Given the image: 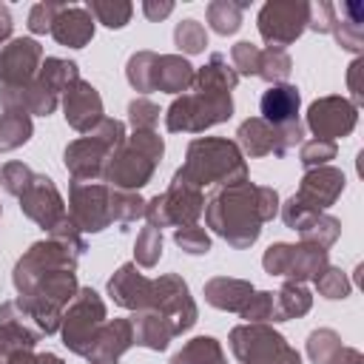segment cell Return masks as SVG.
<instances>
[{
    "label": "cell",
    "instance_id": "cell-1",
    "mask_svg": "<svg viewBox=\"0 0 364 364\" xmlns=\"http://www.w3.org/2000/svg\"><path fill=\"white\" fill-rule=\"evenodd\" d=\"M11 284L20 307L28 313L40 336L60 333L63 310L77 296V256L54 239L34 242L14 264Z\"/></svg>",
    "mask_w": 364,
    "mask_h": 364
},
{
    "label": "cell",
    "instance_id": "cell-2",
    "mask_svg": "<svg viewBox=\"0 0 364 364\" xmlns=\"http://www.w3.org/2000/svg\"><path fill=\"white\" fill-rule=\"evenodd\" d=\"M205 225L230 247L245 250L262 236V225L279 213V193L250 179L213 188L205 199Z\"/></svg>",
    "mask_w": 364,
    "mask_h": 364
},
{
    "label": "cell",
    "instance_id": "cell-3",
    "mask_svg": "<svg viewBox=\"0 0 364 364\" xmlns=\"http://www.w3.org/2000/svg\"><path fill=\"white\" fill-rule=\"evenodd\" d=\"M173 179L193 185L199 191L216 185H233L247 179V162L239 151V145L233 139L225 136H196L188 151H185V162L176 168Z\"/></svg>",
    "mask_w": 364,
    "mask_h": 364
},
{
    "label": "cell",
    "instance_id": "cell-4",
    "mask_svg": "<svg viewBox=\"0 0 364 364\" xmlns=\"http://www.w3.org/2000/svg\"><path fill=\"white\" fill-rule=\"evenodd\" d=\"M162 154H165V139L156 131H134L108 156L102 168V182L117 191H139L151 182Z\"/></svg>",
    "mask_w": 364,
    "mask_h": 364
},
{
    "label": "cell",
    "instance_id": "cell-5",
    "mask_svg": "<svg viewBox=\"0 0 364 364\" xmlns=\"http://www.w3.org/2000/svg\"><path fill=\"white\" fill-rule=\"evenodd\" d=\"M122 139H125V122L105 117L94 131H88L80 139L65 145V151H63L65 171L71 173V179H80V182L102 179V168H105L108 156L122 145Z\"/></svg>",
    "mask_w": 364,
    "mask_h": 364
},
{
    "label": "cell",
    "instance_id": "cell-6",
    "mask_svg": "<svg viewBox=\"0 0 364 364\" xmlns=\"http://www.w3.org/2000/svg\"><path fill=\"white\" fill-rule=\"evenodd\" d=\"M233 117V97L230 94H202L188 91L179 94L165 111V128L171 134H202L219 122Z\"/></svg>",
    "mask_w": 364,
    "mask_h": 364
},
{
    "label": "cell",
    "instance_id": "cell-7",
    "mask_svg": "<svg viewBox=\"0 0 364 364\" xmlns=\"http://www.w3.org/2000/svg\"><path fill=\"white\" fill-rule=\"evenodd\" d=\"M105 321H108V313H105L102 296L94 287H80L71 304L63 310V321H60V336L68 353L88 358Z\"/></svg>",
    "mask_w": 364,
    "mask_h": 364
},
{
    "label": "cell",
    "instance_id": "cell-8",
    "mask_svg": "<svg viewBox=\"0 0 364 364\" xmlns=\"http://www.w3.org/2000/svg\"><path fill=\"white\" fill-rule=\"evenodd\" d=\"M239 364H301L299 350L270 324H239L228 336Z\"/></svg>",
    "mask_w": 364,
    "mask_h": 364
},
{
    "label": "cell",
    "instance_id": "cell-9",
    "mask_svg": "<svg viewBox=\"0 0 364 364\" xmlns=\"http://www.w3.org/2000/svg\"><path fill=\"white\" fill-rule=\"evenodd\" d=\"M202 210H205V191H199L193 185H185V182L171 176V185L162 193L145 199L142 219L156 230L185 228V225H199Z\"/></svg>",
    "mask_w": 364,
    "mask_h": 364
},
{
    "label": "cell",
    "instance_id": "cell-10",
    "mask_svg": "<svg viewBox=\"0 0 364 364\" xmlns=\"http://www.w3.org/2000/svg\"><path fill=\"white\" fill-rule=\"evenodd\" d=\"M148 310L159 313L168 321L173 338L182 336V333H188L199 321V307H196V301L191 296L188 282L179 273H165V276L154 279L151 307Z\"/></svg>",
    "mask_w": 364,
    "mask_h": 364
},
{
    "label": "cell",
    "instance_id": "cell-11",
    "mask_svg": "<svg viewBox=\"0 0 364 364\" xmlns=\"http://www.w3.org/2000/svg\"><path fill=\"white\" fill-rule=\"evenodd\" d=\"M310 6L307 0H270L259 9L256 17V28L262 34V40L273 48H284L290 43H296L304 31H307V20H310Z\"/></svg>",
    "mask_w": 364,
    "mask_h": 364
},
{
    "label": "cell",
    "instance_id": "cell-12",
    "mask_svg": "<svg viewBox=\"0 0 364 364\" xmlns=\"http://www.w3.org/2000/svg\"><path fill=\"white\" fill-rule=\"evenodd\" d=\"M111 188L105 182H80L68 185V219L80 228V233H102L111 228Z\"/></svg>",
    "mask_w": 364,
    "mask_h": 364
},
{
    "label": "cell",
    "instance_id": "cell-13",
    "mask_svg": "<svg viewBox=\"0 0 364 364\" xmlns=\"http://www.w3.org/2000/svg\"><path fill=\"white\" fill-rule=\"evenodd\" d=\"M355 122H358V108L347 97H338V94L318 97L307 108V128L316 134V139L336 142L341 136H350Z\"/></svg>",
    "mask_w": 364,
    "mask_h": 364
},
{
    "label": "cell",
    "instance_id": "cell-14",
    "mask_svg": "<svg viewBox=\"0 0 364 364\" xmlns=\"http://www.w3.org/2000/svg\"><path fill=\"white\" fill-rule=\"evenodd\" d=\"M17 199H20L23 216L31 219V222H34L37 228H43L46 233H48L60 219H65V213H68V210H65V199L60 196L54 179L46 176V173H34L31 185H28Z\"/></svg>",
    "mask_w": 364,
    "mask_h": 364
},
{
    "label": "cell",
    "instance_id": "cell-15",
    "mask_svg": "<svg viewBox=\"0 0 364 364\" xmlns=\"http://www.w3.org/2000/svg\"><path fill=\"white\" fill-rule=\"evenodd\" d=\"M347 188V176L341 168L333 165H321V168H310L304 171L299 191L293 193V199L310 210V213H324L330 205H336V199L344 193Z\"/></svg>",
    "mask_w": 364,
    "mask_h": 364
},
{
    "label": "cell",
    "instance_id": "cell-16",
    "mask_svg": "<svg viewBox=\"0 0 364 364\" xmlns=\"http://www.w3.org/2000/svg\"><path fill=\"white\" fill-rule=\"evenodd\" d=\"M43 63V46L34 37H11L0 48V85L20 88L31 82Z\"/></svg>",
    "mask_w": 364,
    "mask_h": 364
},
{
    "label": "cell",
    "instance_id": "cell-17",
    "mask_svg": "<svg viewBox=\"0 0 364 364\" xmlns=\"http://www.w3.org/2000/svg\"><path fill=\"white\" fill-rule=\"evenodd\" d=\"M60 105H63L65 122H68L77 134H88V131H94V128L105 119V108H102L100 91H97L88 80H82V77L63 94Z\"/></svg>",
    "mask_w": 364,
    "mask_h": 364
},
{
    "label": "cell",
    "instance_id": "cell-18",
    "mask_svg": "<svg viewBox=\"0 0 364 364\" xmlns=\"http://www.w3.org/2000/svg\"><path fill=\"white\" fill-rule=\"evenodd\" d=\"M108 296L114 299L117 307L122 310H148L151 307V290H154V279H148L145 273L136 270L134 262H125L114 270V276L108 279Z\"/></svg>",
    "mask_w": 364,
    "mask_h": 364
},
{
    "label": "cell",
    "instance_id": "cell-19",
    "mask_svg": "<svg viewBox=\"0 0 364 364\" xmlns=\"http://www.w3.org/2000/svg\"><path fill=\"white\" fill-rule=\"evenodd\" d=\"M57 105H60V97L54 91H48L37 77L20 88L0 85V114L17 111V114H28V117H48L57 111Z\"/></svg>",
    "mask_w": 364,
    "mask_h": 364
},
{
    "label": "cell",
    "instance_id": "cell-20",
    "mask_svg": "<svg viewBox=\"0 0 364 364\" xmlns=\"http://www.w3.org/2000/svg\"><path fill=\"white\" fill-rule=\"evenodd\" d=\"M40 330L28 318V313L20 307L17 299L0 304V350L3 355L14 350H34L40 344Z\"/></svg>",
    "mask_w": 364,
    "mask_h": 364
},
{
    "label": "cell",
    "instance_id": "cell-21",
    "mask_svg": "<svg viewBox=\"0 0 364 364\" xmlns=\"http://www.w3.org/2000/svg\"><path fill=\"white\" fill-rule=\"evenodd\" d=\"M60 46L65 48H85L91 40H94V17L88 14L85 6H68L63 3L54 23H51V31H48Z\"/></svg>",
    "mask_w": 364,
    "mask_h": 364
},
{
    "label": "cell",
    "instance_id": "cell-22",
    "mask_svg": "<svg viewBox=\"0 0 364 364\" xmlns=\"http://www.w3.org/2000/svg\"><path fill=\"white\" fill-rule=\"evenodd\" d=\"M131 347H134L131 318H111L102 324L91 353H88V364H117Z\"/></svg>",
    "mask_w": 364,
    "mask_h": 364
},
{
    "label": "cell",
    "instance_id": "cell-23",
    "mask_svg": "<svg viewBox=\"0 0 364 364\" xmlns=\"http://www.w3.org/2000/svg\"><path fill=\"white\" fill-rule=\"evenodd\" d=\"M299 108H301V94L296 85L282 82V85H267V91L259 100V111L262 119L273 128H282L287 122L299 119Z\"/></svg>",
    "mask_w": 364,
    "mask_h": 364
},
{
    "label": "cell",
    "instance_id": "cell-24",
    "mask_svg": "<svg viewBox=\"0 0 364 364\" xmlns=\"http://www.w3.org/2000/svg\"><path fill=\"white\" fill-rule=\"evenodd\" d=\"M253 284L245 282V279H233V276H213L205 282V301L216 310H225V313H242V307L250 301L253 296Z\"/></svg>",
    "mask_w": 364,
    "mask_h": 364
},
{
    "label": "cell",
    "instance_id": "cell-25",
    "mask_svg": "<svg viewBox=\"0 0 364 364\" xmlns=\"http://www.w3.org/2000/svg\"><path fill=\"white\" fill-rule=\"evenodd\" d=\"M330 34L336 37V43L344 51L361 54V48H364V6L361 3H341V6H336Z\"/></svg>",
    "mask_w": 364,
    "mask_h": 364
},
{
    "label": "cell",
    "instance_id": "cell-26",
    "mask_svg": "<svg viewBox=\"0 0 364 364\" xmlns=\"http://www.w3.org/2000/svg\"><path fill=\"white\" fill-rule=\"evenodd\" d=\"M239 85V74L228 63L225 54H210V60L202 68H193V82L188 91L202 94H230Z\"/></svg>",
    "mask_w": 364,
    "mask_h": 364
},
{
    "label": "cell",
    "instance_id": "cell-27",
    "mask_svg": "<svg viewBox=\"0 0 364 364\" xmlns=\"http://www.w3.org/2000/svg\"><path fill=\"white\" fill-rule=\"evenodd\" d=\"M242 151V156L250 159H262V156H276V128L267 125L262 117H250L236 128V139H233Z\"/></svg>",
    "mask_w": 364,
    "mask_h": 364
},
{
    "label": "cell",
    "instance_id": "cell-28",
    "mask_svg": "<svg viewBox=\"0 0 364 364\" xmlns=\"http://www.w3.org/2000/svg\"><path fill=\"white\" fill-rule=\"evenodd\" d=\"M193 82V65L182 54H159L156 60V77H154V91L165 94H185Z\"/></svg>",
    "mask_w": 364,
    "mask_h": 364
},
{
    "label": "cell",
    "instance_id": "cell-29",
    "mask_svg": "<svg viewBox=\"0 0 364 364\" xmlns=\"http://www.w3.org/2000/svg\"><path fill=\"white\" fill-rule=\"evenodd\" d=\"M327 264H330V253H327L324 247L299 242V245H293L290 267H287V273H284V282H296V284L316 282L318 273H321Z\"/></svg>",
    "mask_w": 364,
    "mask_h": 364
},
{
    "label": "cell",
    "instance_id": "cell-30",
    "mask_svg": "<svg viewBox=\"0 0 364 364\" xmlns=\"http://www.w3.org/2000/svg\"><path fill=\"white\" fill-rule=\"evenodd\" d=\"M131 327H134V344L154 353H162L173 338L168 321L154 310H136L131 316Z\"/></svg>",
    "mask_w": 364,
    "mask_h": 364
},
{
    "label": "cell",
    "instance_id": "cell-31",
    "mask_svg": "<svg viewBox=\"0 0 364 364\" xmlns=\"http://www.w3.org/2000/svg\"><path fill=\"white\" fill-rule=\"evenodd\" d=\"M37 80L54 91L57 97H63L77 80H80V68L74 60H63V57H46L40 63V71H37Z\"/></svg>",
    "mask_w": 364,
    "mask_h": 364
},
{
    "label": "cell",
    "instance_id": "cell-32",
    "mask_svg": "<svg viewBox=\"0 0 364 364\" xmlns=\"http://www.w3.org/2000/svg\"><path fill=\"white\" fill-rule=\"evenodd\" d=\"M273 296H276V321L301 318L313 307V293L304 284H296V282H284L279 287V293H273Z\"/></svg>",
    "mask_w": 364,
    "mask_h": 364
},
{
    "label": "cell",
    "instance_id": "cell-33",
    "mask_svg": "<svg viewBox=\"0 0 364 364\" xmlns=\"http://www.w3.org/2000/svg\"><path fill=\"white\" fill-rule=\"evenodd\" d=\"M168 364H228V358L213 336H196L179 353H173Z\"/></svg>",
    "mask_w": 364,
    "mask_h": 364
},
{
    "label": "cell",
    "instance_id": "cell-34",
    "mask_svg": "<svg viewBox=\"0 0 364 364\" xmlns=\"http://www.w3.org/2000/svg\"><path fill=\"white\" fill-rule=\"evenodd\" d=\"M245 9H247V0H239V3H233V0H213L205 9V20H208L210 31L228 37V34H236L242 28V11Z\"/></svg>",
    "mask_w": 364,
    "mask_h": 364
},
{
    "label": "cell",
    "instance_id": "cell-35",
    "mask_svg": "<svg viewBox=\"0 0 364 364\" xmlns=\"http://www.w3.org/2000/svg\"><path fill=\"white\" fill-rule=\"evenodd\" d=\"M299 236H301V242H307V245H316V247L330 250V247L338 242V236H341V222H338L336 216H330V213H313V216L299 228Z\"/></svg>",
    "mask_w": 364,
    "mask_h": 364
},
{
    "label": "cell",
    "instance_id": "cell-36",
    "mask_svg": "<svg viewBox=\"0 0 364 364\" xmlns=\"http://www.w3.org/2000/svg\"><path fill=\"white\" fill-rule=\"evenodd\" d=\"M156 51H134L125 63V80L134 91L151 94L154 91V77H156Z\"/></svg>",
    "mask_w": 364,
    "mask_h": 364
},
{
    "label": "cell",
    "instance_id": "cell-37",
    "mask_svg": "<svg viewBox=\"0 0 364 364\" xmlns=\"http://www.w3.org/2000/svg\"><path fill=\"white\" fill-rule=\"evenodd\" d=\"M34 134V122L28 114H17V111H9V114H0V151H17L20 145H26Z\"/></svg>",
    "mask_w": 364,
    "mask_h": 364
},
{
    "label": "cell",
    "instance_id": "cell-38",
    "mask_svg": "<svg viewBox=\"0 0 364 364\" xmlns=\"http://www.w3.org/2000/svg\"><path fill=\"white\" fill-rule=\"evenodd\" d=\"M290 71H293V60L284 48H273V46L262 48L256 77H262L267 85H282V82H287Z\"/></svg>",
    "mask_w": 364,
    "mask_h": 364
},
{
    "label": "cell",
    "instance_id": "cell-39",
    "mask_svg": "<svg viewBox=\"0 0 364 364\" xmlns=\"http://www.w3.org/2000/svg\"><path fill=\"white\" fill-rule=\"evenodd\" d=\"M88 14L94 17V23H102L105 28H122L131 23L134 6L125 0H88Z\"/></svg>",
    "mask_w": 364,
    "mask_h": 364
},
{
    "label": "cell",
    "instance_id": "cell-40",
    "mask_svg": "<svg viewBox=\"0 0 364 364\" xmlns=\"http://www.w3.org/2000/svg\"><path fill=\"white\" fill-rule=\"evenodd\" d=\"M111 222L117 225H131L136 219H142L145 213V199L139 196V191H117L111 188Z\"/></svg>",
    "mask_w": 364,
    "mask_h": 364
},
{
    "label": "cell",
    "instance_id": "cell-41",
    "mask_svg": "<svg viewBox=\"0 0 364 364\" xmlns=\"http://www.w3.org/2000/svg\"><path fill=\"white\" fill-rule=\"evenodd\" d=\"M159 259H162V230L145 225L134 242V264L151 270L159 264Z\"/></svg>",
    "mask_w": 364,
    "mask_h": 364
},
{
    "label": "cell",
    "instance_id": "cell-42",
    "mask_svg": "<svg viewBox=\"0 0 364 364\" xmlns=\"http://www.w3.org/2000/svg\"><path fill=\"white\" fill-rule=\"evenodd\" d=\"M173 43H176V48L182 51V54H202L205 51V46H208V31H205V26L199 23V20H193V17H188V20H179L176 23V28H173Z\"/></svg>",
    "mask_w": 364,
    "mask_h": 364
},
{
    "label": "cell",
    "instance_id": "cell-43",
    "mask_svg": "<svg viewBox=\"0 0 364 364\" xmlns=\"http://www.w3.org/2000/svg\"><path fill=\"white\" fill-rule=\"evenodd\" d=\"M341 350V338L330 327H318L307 336V358L313 364H330V358Z\"/></svg>",
    "mask_w": 364,
    "mask_h": 364
},
{
    "label": "cell",
    "instance_id": "cell-44",
    "mask_svg": "<svg viewBox=\"0 0 364 364\" xmlns=\"http://www.w3.org/2000/svg\"><path fill=\"white\" fill-rule=\"evenodd\" d=\"M313 284H316L318 296H324V299H330V301H341V299H347L350 290H353L347 273H344L341 267H333V264H327V267L318 273V279H316Z\"/></svg>",
    "mask_w": 364,
    "mask_h": 364
},
{
    "label": "cell",
    "instance_id": "cell-45",
    "mask_svg": "<svg viewBox=\"0 0 364 364\" xmlns=\"http://www.w3.org/2000/svg\"><path fill=\"white\" fill-rule=\"evenodd\" d=\"M239 316L245 318V324H276V296L270 290H253L250 301L242 307Z\"/></svg>",
    "mask_w": 364,
    "mask_h": 364
},
{
    "label": "cell",
    "instance_id": "cell-46",
    "mask_svg": "<svg viewBox=\"0 0 364 364\" xmlns=\"http://www.w3.org/2000/svg\"><path fill=\"white\" fill-rule=\"evenodd\" d=\"M173 242L179 250H185L188 256H205L210 253V236L205 228L199 225H185V228H173Z\"/></svg>",
    "mask_w": 364,
    "mask_h": 364
},
{
    "label": "cell",
    "instance_id": "cell-47",
    "mask_svg": "<svg viewBox=\"0 0 364 364\" xmlns=\"http://www.w3.org/2000/svg\"><path fill=\"white\" fill-rule=\"evenodd\" d=\"M159 105L151 102L148 97H136L128 102V122L134 131H156L159 125Z\"/></svg>",
    "mask_w": 364,
    "mask_h": 364
},
{
    "label": "cell",
    "instance_id": "cell-48",
    "mask_svg": "<svg viewBox=\"0 0 364 364\" xmlns=\"http://www.w3.org/2000/svg\"><path fill=\"white\" fill-rule=\"evenodd\" d=\"M48 239H54V242H60L65 250H71L77 259L88 250V242H85V233H80V228L68 219V213H65V219H60L51 230H48Z\"/></svg>",
    "mask_w": 364,
    "mask_h": 364
},
{
    "label": "cell",
    "instance_id": "cell-49",
    "mask_svg": "<svg viewBox=\"0 0 364 364\" xmlns=\"http://www.w3.org/2000/svg\"><path fill=\"white\" fill-rule=\"evenodd\" d=\"M259 57H262V48L253 46L250 40H239L233 48H230V65L239 77H256L259 71Z\"/></svg>",
    "mask_w": 364,
    "mask_h": 364
},
{
    "label": "cell",
    "instance_id": "cell-50",
    "mask_svg": "<svg viewBox=\"0 0 364 364\" xmlns=\"http://www.w3.org/2000/svg\"><path fill=\"white\" fill-rule=\"evenodd\" d=\"M336 142H330V139H307V142H301V148H299V162L310 171V168H321V165H327L330 159H336Z\"/></svg>",
    "mask_w": 364,
    "mask_h": 364
},
{
    "label": "cell",
    "instance_id": "cell-51",
    "mask_svg": "<svg viewBox=\"0 0 364 364\" xmlns=\"http://www.w3.org/2000/svg\"><path fill=\"white\" fill-rule=\"evenodd\" d=\"M34 179V171L26 165V162H6L0 168V185L9 196H20Z\"/></svg>",
    "mask_w": 364,
    "mask_h": 364
},
{
    "label": "cell",
    "instance_id": "cell-52",
    "mask_svg": "<svg viewBox=\"0 0 364 364\" xmlns=\"http://www.w3.org/2000/svg\"><path fill=\"white\" fill-rule=\"evenodd\" d=\"M290 253H293V245H290V242H273V245L264 250V256H262L264 273L284 279V273H287V267H290Z\"/></svg>",
    "mask_w": 364,
    "mask_h": 364
},
{
    "label": "cell",
    "instance_id": "cell-53",
    "mask_svg": "<svg viewBox=\"0 0 364 364\" xmlns=\"http://www.w3.org/2000/svg\"><path fill=\"white\" fill-rule=\"evenodd\" d=\"M60 6L63 3H34L31 6V11H28V31L31 34H48L51 31V23H54V17H57V11H60Z\"/></svg>",
    "mask_w": 364,
    "mask_h": 364
},
{
    "label": "cell",
    "instance_id": "cell-54",
    "mask_svg": "<svg viewBox=\"0 0 364 364\" xmlns=\"http://www.w3.org/2000/svg\"><path fill=\"white\" fill-rule=\"evenodd\" d=\"M304 142V125L296 119V122H287L282 128H276V156H287L296 145Z\"/></svg>",
    "mask_w": 364,
    "mask_h": 364
},
{
    "label": "cell",
    "instance_id": "cell-55",
    "mask_svg": "<svg viewBox=\"0 0 364 364\" xmlns=\"http://www.w3.org/2000/svg\"><path fill=\"white\" fill-rule=\"evenodd\" d=\"M333 14H336V6H333V3L310 6L307 28H310V31H316V34H330V28H333Z\"/></svg>",
    "mask_w": 364,
    "mask_h": 364
},
{
    "label": "cell",
    "instance_id": "cell-56",
    "mask_svg": "<svg viewBox=\"0 0 364 364\" xmlns=\"http://www.w3.org/2000/svg\"><path fill=\"white\" fill-rule=\"evenodd\" d=\"M0 364H63L57 353H34V350H14L3 355Z\"/></svg>",
    "mask_w": 364,
    "mask_h": 364
},
{
    "label": "cell",
    "instance_id": "cell-57",
    "mask_svg": "<svg viewBox=\"0 0 364 364\" xmlns=\"http://www.w3.org/2000/svg\"><path fill=\"white\" fill-rule=\"evenodd\" d=\"M361 71H364V60L361 57H355L353 63H350V68H347V88H350V94H353V105L358 108L361 105V100H364V85H361Z\"/></svg>",
    "mask_w": 364,
    "mask_h": 364
},
{
    "label": "cell",
    "instance_id": "cell-58",
    "mask_svg": "<svg viewBox=\"0 0 364 364\" xmlns=\"http://www.w3.org/2000/svg\"><path fill=\"white\" fill-rule=\"evenodd\" d=\"M171 11H173V3H171V0H145V3H142V14H145L148 20H154V23L165 20Z\"/></svg>",
    "mask_w": 364,
    "mask_h": 364
},
{
    "label": "cell",
    "instance_id": "cell-59",
    "mask_svg": "<svg viewBox=\"0 0 364 364\" xmlns=\"http://www.w3.org/2000/svg\"><path fill=\"white\" fill-rule=\"evenodd\" d=\"M330 364H364V355H361L355 347H341V350L330 358Z\"/></svg>",
    "mask_w": 364,
    "mask_h": 364
},
{
    "label": "cell",
    "instance_id": "cell-60",
    "mask_svg": "<svg viewBox=\"0 0 364 364\" xmlns=\"http://www.w3.org/2000/svg\"><path fill=\"white\" fill-rule=\"evenodd\" d=\"M11 28H14V23H11V11H9V6L0 3V46L11 40Z\"/></svg>",
    "mask_w": 364,
    "mask_h": 364
},
{
    "label": "cell",
    "instance_id": "cell-61",
    "mask_svg": "<svg viewBox=\"0 0 364 364\" xmlns=\"http://www.w3.org/2000/svg\"><path fill=\"white\" fill-rule=\"evenodd\" d=\"M0 361H3V350H0Z\"/></svg>",
    "mask_w": 364,
    "mask_h": 364
},
{
    "label": "cell",
    "instance_id": "cell-62",
    "mask_svg": "<svg viewBox=\"0 0 364 364\" xmlns=\"http://www.w3.org/2000/svg\"><path fill=\"white\" fill-rule=\"evenodd\" d=\"M0 213H3V208H0Z\"/></svg>",
    "mask_w": 364,
    "mask_h": 364
}]
</instances>
